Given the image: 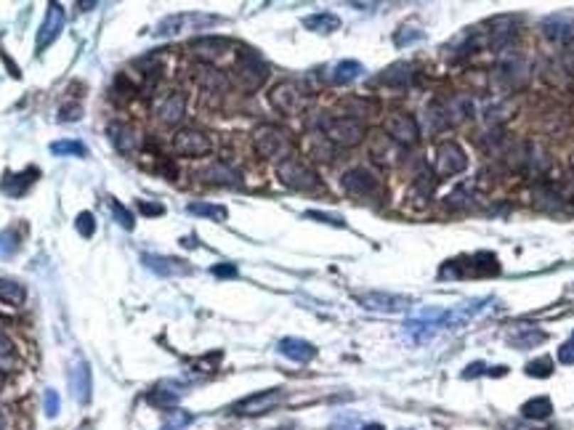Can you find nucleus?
I'll use <instances>...</instances> for the list:
<instances>
[{"label":"nucleus","instance_id":"obj_14","mask_svg":"<svg viewBox=\"0 0 574 430\" xmlns=\"http://www.w3.org/2000/svg\"><path fill=\"white\" fill-rule=\"evenodd\" d=\"M232 48V41H226L221 35H202L189 43L191 56H197L200 64H211V61L221 59L226 50Z\"/></svg>","mask_w":574,"mask_h":430},{"label":"nucleus","instance_id":"obj_17","mask_svg":"<svg viewBox=\"0 0 574 430\" xmlns=\"http://www.w3.org/2000/svg\"><path fill=\"white\" fill-rule=\"evenodd\" d=\"M154 114H157V120L162 125H179L184 120V114H186V99H184V93L179 90H173L168 96H162L157 101V107H154Z\"/></svg>","mask_w":574,"mask_h":430},{"label":"nucleus","instance_id":"obj_57","mask_svg":"<svg viewBox=\"0 0 574 430\" xmlns=\"http://www.w3.org/2000/svg\"><path fill=\"white\" fill-rule=\"evenodd\" d=\"M0 430H6V414H3V409H0Z\"/></svg>","mask_w":574,"mask_h":430},{"label":"nucleus","instance_id":"obj_45","mask_svg":"<svg viewBox=\"0 0 574 430\" xmlns=\"http://www.w3.org/2000/svg\"><path fill=\"white\" fill-rule=\"evenodd\" d=\"M75 229L80 231V237H93V231H96V220H93V215L88 210L80 213L78 215V220H75Z\"/></svg>","mask_w":574,"mask_h":430},{"label":"nucleus","instance_id":"obj_42","mask_svg":"<svg viewBox=\"0 0 574 430\" xmlns=\"http://www.w3.org/2000/svg\"><path fill=\"white\" fill-rule=\"evenodd\" d=\"M38 171H27V173H19V176H9V178L3 181V189L9 191V194H24L27 186H30L32 181H35Z\"/></svg>","mask_w":574,"mask_h":430},{"label":"nucleus","instance_id":"obj_20","mask_svg":"<svg viewBox=\"0 0 574 430\" xmlns=\"http://www.w3.org/2000/svg\"><path fill=\"white\" fill-rule=\"evenodd\" d=\"M216 16H200V14H179V16H168V19L160 21V27H157V35L160 38H173V35H179L184 32L186 27H197V24H216Z\"/></svg>","mask_w":574,"mask_h":430},{"label":"nucleus","instance_id":"obj_21","mask_svg":"<svg viewBox=\"0 0 574 430\" xmlns=\"http://www.w3.org/2000/svg\"><path fill=\"white\" fill-rule=\"evenodd\" d=\"M197 176H200L205 183H216V186H237V183H240V171H234L232 165L223 160L208 162Z\"/></svg>","mask_w":574,"mask_h":430},{"label":"nucleus","instance_id":"obj_26","mask_svg":"<svg viewBox=\"0 0 574 430\" xmlns=\"http://www.w3.org/2000/svg\"><path fill=\"white\" fill-rule=\"evenodd\" d=\"M184 385L176 380H165L160 382L157 388L149 393V401L152 404H157V407H168V409H173V404H179V401L184 399Z\"/></svg>","mask_w":574,"mask_h":430},{"label":"nucleus","instance_id":"obj_4","mask_svg":"<svg viewBox=\"0 0 574 430\" xmlns=\"http://www.w3.org/2000/svg\"><path fill=\"white\" fill-rule=\"evenodd\" d=\"M324 139L330 141L333 146H343V149H351L359 146L367 136L362 120H351V117H330L324 120Z\"/></svg>","mask_w":574,"mask_h":430},{"label":"nucleus","instance_id":"obj_56","mask_svg":"<svg viewBox=\"0 0 574 430\" xmlns=\"http://www.w3.org/2000/svg\"><path fill=\"white\" fill-rule=\"evenodd\" d=\"M362 430H386L383 425H375V422H370V425H362Z\"/></svg>","mask_w":574,"mask_h":430},{"label":"nucleus","instance_id":"obj_43","mask_svg":"<svg viewBox=\"0 0 574 430\" xmlns=\"http://www.w3.org/2000/svg\"><path fill=\"white\" fill-rule=\"evenodd\" d=\"M80 117H83L80 101H70V99L61 101V107H59V120L61 122H75V120H80Z\"/></svg>","mask_w":574,"mask_h":430},{"label":"nucleus","instance_id":"obj_29","mask_svg":"<svg viewBox=\"0 0 574 430\" xmlns=\"http://www.w3.org/2000/svg\"><path fill=\"white\" fill-rule=\"evenodd\" d=\"M415 77V67L413 64H393L388 70L381 75V82L383 85H391V88H407Z\"/></svg>","mask_w":574,"mask_h":430},{"label":"nucleus","instance_id":"obj_24","mask_svg":"<svg viewBox=\"0 0 574 430\" xmlns=\"http://www.w3.org/2000/svg\"><path fill=\"white\" fill-rule=\"evenodd\" d=\"M277 348H280L282 356H287L290 361H298V364H309L317 356V348L309 340H301V338H282Z\"/></svg>","mask_w":574,"mask_h":430},{"label":"nucleus","instance_id":"obj_30","mask_svg":"<svg viewBox=\"0 0 574 430\" xmlns=\"http://www.w3.org/2000/svg\"><path fill=\"white\" fill-rule=\"evenodd\" d=\"M450 114H447V104L444 101H433L425 107V128L428 133H439V130L450 128Z\"/></svg>","mask_w":574,"mask_h":430},{"label":"nucleus","instance_id":"obj_2","mask_svg":"<svg viewBox=\"0 0 574 430\" xmlns=\"http://www.w3.org/2000/svg\"><path fill=\"white\" fill-rule=\"evenodd\" d=\"M232 77L242 90L253 93V90H258L263 82L269 80V67H266V61H263L255 50L245 48L240 50V56L234 61Z\"/></svg>","mask_w":574,"mask_h":430},{"label":"nucleus","instance_id":"obj_16","mask_svg":"<svg viewBox=\"0 0 574 430\" xmlns=\"http://www.w3.org/2000/svg\"><path fill=\"white\" fill-rule=\"evenodd\" d=\"M70 388L78 404H88L91 401L93 380H91V367H88L85 359H75V364L70 367Z\"/></svg>","mask_w":574,"mask_h":430},{"label":"nucleus","instance_id":"obj_49","mask_svg":"<svg viewBox=\"0 0 574 430\" xmlns=\"http://www.w3.org/2000/svg\"><path fill=\"white\" fill-rule=\"evenodd\" d=\"M423 38V32L420 30H413V27H402V30L396 32V45H404V43H413V41H420Z\"/></svg>","mask_w":574,"mask_h":430},{"label":"nucleus","instance_id":"obj_32","mask_svg":"<svg viewBox=\"0 0 574 430\" xmlns=\"http://www.w3.org/2000/svg\"><path fill=\"white\" fill-rule=\"evenodd\" d=\"M303 27L312 32H319V35H330V32H335L338 27H341V19L335 16V14H312V16H306L303 19Z\"/></svg>","mask_w":574,"mask_h":430},{"label":"nucleus","instance_id":"obj_6","mask_svg":"<svg viewBox=\"0 0 574 430\" xmlns=\"http://www.w3.org/2000/svg\"><path fill=\"white\" fill-rule=\"evenodd\" d=\"M447 324H452V321H450V311L425 308V311H420L418 316L407 319L404 332H407L413 340L423 343V340H428V338H433V335L442 330V327H447Z\"/></svg>","mask_w":574,"mask_h":430},{"label":"nucleus","instance_id":"obj_18","mask_svg":"<svg viewBox=\"0 0 574 430\" xmlns=\"http://www.w3.org/2000/svg\"><path fill=\"white\" fill-rule=\"evenodd\" d=\"M142 263L149 271H154L157 276H186V274H191L189 263L171 258V255H152V252H147V255H142Z\"/></svg>","mask_w":574,"mask_h":430},{"label":"nucleus","instance_id":"obj_39","mask_svg":"<svg viewBox=\"0 0 574 430\" xmlns=\"http://www.w3.org/2000/svg\"><path fill=\"white\" fill-rule=\"evenodd\" d=\"M24 287L14 279H0V303L6 306H21L24 303Z\"/></svg>","mask_w":574,"mask_h":430},{"label":"nucleus","instance_id":"obj_12","mask_svg":"<svg viewBox=\"0 0 574 430\" xmlns=\"http://www.w3.org/2000/svg\"><path fill=\"white\" fill-rule=\"evenodd\" d=\"M514 157H516V168L529 173V176H543V173L548 171V165H551L548 151H545L540 144H521V146L516 149Z\"/></svg>","mask_w":574,"mask_h":430},{"label":"nucleus","instance_id":"obj_13","mask_svg":"<svg viewBox=\"0 0 574 430\" xmlns=\"http://www.w3.org/2000/svg\"><path fill=\"white\" fill-rule=\"evenodd\" d=\"M356 303L367 311H381V313H396L410 306V298L393 295V292H362L356 295Z\"/></svg>","mask_w":574,"mask_h":430},{"label":"nucleus","instance_id":"obj_53","mask_svg":"<svg viewBox=\"0 0 574 430\" xmlns=\"http://www.w3.org/2000/svg\"><path fill=\"white\" fill-rule=\"evenodd\" d=\"M139 210H142L144 215H162V213H165V208H162V205H157V202L142 200V202H139Z\"/></svg>","mask_w":574,"mask_h":430},{"label":"nucleus","instance_id":"obj_27","mask_svg":"<svg viewBox=\"0 0 574 430\" xmlns=\"http://www.w3.org/2000/svg\"><path fill=\"white\" fill-rule=\"evenodd\" d=\"M543 32L548 41L561 43V45H569L572 43V21L566 16H548L543 21Z\"/></svg>","mask_w":574,"mask_h":430},{"label":"nucleus","instance_id":"obj_15","mask_svg":"<svg viewBox=\"0 0 574 430\" xmlns=\"http://www.w3.org/2000/svg\"><path fill=\"white\" fill-rule=\"evenodd\" d=\"M61 27H64V9H61L59 3H51L48 14H46V19H43L41 30H38V41H35V48H38V53H41V50H46L51 43L59 38Z\"/></svg>","mask_w":574,"mask_h":430},{"label":"nucleus","instance_id":"obj_28","mask_svg":"<svg viewBox=\"0 0 574 430\" xmlns=\"http://www.w3.org/2000/svg\"><path fill=\"white\" fill-rule=\"evenodd\" d=\"M194 80L200 82L205 90H211V93L226 90V77H223L218 70H213L211 64H197V67H194Z\"/></svg>","mask_w":574,"mask_h":430},{"label":"nucleus","instance_id":"obj_58","mask_svg":"<svg viewBox=\"0 0 574 430\" xmlns=\"http://www.w3.org/2000/svg\"><path fill=\"white\" fill-rule=\"evenodd\" d=\"M0 388H3V372H0Z\"/></svg>","mask_w":574,"mask_h":430},{"label":"nucleus","instance_id":"obj_25","mask_svg":"<svg viewBox=\"0 0 574 430\" xmlns=\"http://www.w3.org/2000/svg\"><path fill=\"white\" fill-rule=\"evenodd\" d=\"M516 35H519V30L514 27V21L497 19L492 24V32H489V48H492L494 53H503V50H508L514 45Z\"/></svg>","mask_w":574,"mask_h":430},{"label":"nucleus","instance_id":"obj_47","mask_svg":"<svg viewBox=\"0 0 574 430\" xmlns=\"http://www.w3.org/2000/svg\"><path fill=\"white\" fill-rule=\"evenodd\" d=\"M112 215H115V220H117V223H120L122 229H128L131 231L133 226H136V223H133V215L128 210H125V208H122V205H117V202H112Z\"/></svg>","mask_w":574,"mask_h":430},{"label":"nucleus","instance_id":"obj_1","mask_svg":"<svg viewBox=\"0 0 574 430\" xmlns=\"http://www.w3.org/2000/svg\"><path fill=\"white\" fill-rule=\"evenodd\" d=\"M253 146L258 151V157L263 160H277V165L287 160L292 151L290 136L277 125H258L253 133Z\"/></svg>","mask_w":574,"mask_h":430},{"label":"nucleus","instance_id":"obj_35","mask_svg":"<svg viewBox=\"0 0 574 430\" xmlns=\"http://www.w3.org/2000/svg\"><path fill=\"white\" fill-rule=\"evenodd\" d=\"M16 370V345L11 340V335L6 330H0V372H14Z\"/></svg>","mask_w":574,"mask_h":430},{"label":"nucleus","instance_id":"obj_44","mask_svg":"<svg viewBox=\"0 0 574 430\" xmlns=\"http://www.w3.org/2000/svg\"><path fill=\"white\" fill-rule=\"evenodd\" d=\"M551 372H553V361L543 356V359H534L526 364V375L529 377H551Z\"/></svg>","mask_w":574,"mask_h":430},{"label":"nucleus","instance_id":"obj_41","mask_svg":"<svg viewBox=\"0 0 574 430\" xmlns=\"http://www.w3.org/2000/svg\"><path fill=\"white\" fill-rule=\"evenodd\" d=\"M191 417L189 412H184V409H168L165 412V420H162V428L160 430H184V428H189L191 425Z\"/></svg>","mask_w":574,"mask_h":430},{"label":"nucleus","instance_id":"obj_19","mask_svg":"<svg viewBox=\"0 0 574 430\" xmlns=\"http://www.w3.org/2000/svg\"><path fill=\"white\" fill-rule=\"evenodd\" d=\"M497 75H500V82L508 90H519L524 88L526 80H529V67H526V61L521 56H511V59H505L500 64Z\"/></svg>","mask_w":574,"mask_h":430},{"label":"nucleus","instance_id":"obj_7","mask_svg":"<svg viewBox=\"0 0 574 430\" xmlns=\"http://www.w3.org/2000/svg\"><path fill=\"white\" fill-rule=\"evenodd\" d=\"M386 136L393 141V144H399V146H413L415 141L420 139V125L415 120L413 114H407V112H391L388 117H386Z\"/></svg>","mask_w":574,"mask_h":430},{"label":"nucleus","instance_id":"obj_34","mask_svg":"<svg viewBox=\"0 0 574 430\" xmlns=\"http://www.w3.org/2000/svg\"><path fill=\"white\" fill-rule=\"evenodd\" d=\"M341 117H351V120H359V117H367L375 112V104L367 99H356V96H349V99L341 101Z\"/></svg>","mask_w":574,"mask_h":430},{"label":"nucleus","instance_id":"obj_31","mask_svg":"<svg viewBox=\"0 0 574 430\" xmlns=\"http://www.w3.org/2000/svg\"><path fill=\"white\" fill-rule=\"evenodd\" d=\"M362 75H364V67L359 64V61L346 59V61H341V64H335V70H333V75H330V80H333L335 85H349V82L359 80Z\"/></svg>","mask_w":574,"mask_h":430},{"label":"nucleus","instance_id":"obj_10","mask_svg":"<svg viewBox=\"0 0 574 430\" xmlns=\"http://www.w3.org/2000/svg\"><path fill=\"white\" fill-rule=\"evenodd\" d=\"M468 168V157H465L463 146L457 141H442L436 146V173L444 178H452L457 173Z\"/></svg>","mask_w":574,"mask_h":430},{"label":"nucleus","instance_id":"obj_38","mask_svg":"<svg viewBox=\"0 0 574 430\" xmlns=\"http://www.w3.org/2000/svg\"><path fill=\"white\" fill-rule=\"evenodd\" d=\"M471 271H474L476 276H492L500 271V263H497V255L492 252H476L474 258H471Z\"/></svg>","mask_w":574,"mask_h":430},{"label":"nucleus","instance_id":"obj_5","mask_svg":"<svg viewBox=\"0 0 574 430\" xmlns=\"http://www.w3.org/2000/svg\"><path fill=\"white\" fill-rule=\"evenodd\" d=\"M269 101H272V107L277 112H282V114H287V117H295V114H301V112L306 109L309 96H306V90H303L298 82L282 80L272 88Z\"/></svg>","mask_w":574,"mask_h":430},{"label":"nucleus","instance_id":"obj_11","mask_svg":"<svg viewBox=\"0 0 574 430\" xmlns=\"http://www.w3.org/2000/svg\"><path fill=\"white\" fill-rule=\"evenodd\" d=\"M341 186L351 197H359V200H370L375 197L378 191H381V183H378V176L373 171H367V168H351V171L343 173L341 178Z\"/></svg>","mask_w":574,"mask_h":430},{"label":"nucleus","instance_id":"obj_9","mask_svg":"<svg viewBox=\"0 0 574 430\" xmlns=\"http://www.w3.org/2000/svg\"><path fill=\"white\" fill-rule=\"evenodd\" d=\"M211 136L197 128H184L173 136V151L179 157H205V154H211Z\"/></svg>","mask_w":574,"mask_h":430},{"label":"nucleus","instance_id":"obj_54","mask_svg":"<svg viewBox=\"0 0 574 430\" xmlns=\"http://www.w3.org/2000/svg\"><path fill=\"white\" fill-rule=\"evenodd\" d=\"M330 430H362V425H356L354 420H341V422H335Z\"/></svg>","mask_w":574,"mask_h":430},{"label":"nucleus","instance_id":"obj_55","mask_svg":"<svg viewBox=\"0 0 574 430\" xmlns=\"http://www.w3.org/2000/svg\"><path fill=\"white\" fill-rule=\"evenodd\" d=\"M482 370H484V364H482V361H476V364H471V367H468V372H465L463 377H476V375H482Z\"/></svg>","mask_w":574,"mask_h":430},{"label":"nucleus","instance_id":"obj_3","mask_svg":"<svg viewBox=\"0 0 574 430\" xmlns=\"http://www.w3.org/2000/svg\"><path fill=\"white\" fill-rule=\"evenodd\" d=\"M277 178L282 181L287 189L292 191H319L322 189V181H319V176L306 165L303 160H298V157H287V160H282L280 165H277Z\"/></svg>","mask_w":574,"mask_h":430},{"label":"nucleus","instance_id":"obj_23","mask_svg":"<svg viewBox=\"0 0 574 430\" xmlns=\"http://www.w3.org/2000/svg\"><path fill=\"white\" fill-rule=\"evenodd\" d=\"M107 133H110V141L115 144V149L120 151V154H133V151L139 149V136H136V130L128 122H112Z\"/></svg>","mask_w":574,"mask_h":430},{"label":"nucleus","instance_id":"obj_40","mask_svg":"<svg viewBox=\"0 0 574 430\" xmlns=\"http://www.w3.org/2000/svg\"><path fill=\"white\" fill-rule=\"evenodd\" d=\"M51 151L59 154V157H85V154H88L85 144H80V141H70V139L51 144Z\"/></svg>","mask_w":574,"mask_h":430},{"label":"nucleus","instance_id":"obj_46","mask_svg":"<svg viewBox=\"0 0 574 430\" xmlns=\"http://www.w3.org/2000/svg\"><path fill=\"white\" fill-rule=\"evenodd\" d=\"M306 218L319 220V223H327V226H338V229H343V226H346V220H343L341 215H330V213H319V210H309V213H306Z\"/></svg>","mask_w":574,"mask_h":430},{"label":"nucleus","instance_id":"obj_51","mask_svg":"<svg viewBox=\"0 0 574 430\" xmlns=\"http://www.w3.org/2000/svg\"><path fill=\"white\" fill-rule=\"evenodd\" d=\"M59 407H61V401L59 396H56V390H46V414H48V417H56V414H59Z\"/></svg>","mask_w":574,"mask_h":430},{"label":"nucleus","instance_id":"obj_36","mask_svg":"<svg viewBox=\"0 0 574 430\" xmlns=\"http://www.w3.org/2000/svg\"><path fill=\"white\" fill-rule=\"evenodd\" d=\"M186 210H189L191 215L216 220V223H223V220L229 218V210H226L223 205H211V202H191Z\"/></svg>","mask_w":574,"mask_h":430},{"label":"nucleus","instance_id":"obj_48","mask_svg":"<svg viewBox=\"0 0 574 430\" xmlns=\"http://www.w3.org/2000/svg\"><path fill=\"white\" fill-rule=\"evenodd\" d=\"M19 247V240L14 231H3L0 234V255H11V252Z\"/></svg>","mask_w":574,"mask_h":430},{"label":"nucleus","instance_id":"obj_8","mask_svg":"<svg viewBox=\"0 0 574 430\" xmlns=\"http://www.w3.org/2000/svg\"><path fill=\"white\" fill-rule=\"evenodd\" d=\"M285 401V388H269V390H258L248 399H242L240 404H234L232 412L242 414V417H255V414H266L274 407H280Z\"/></svg>","mask_w":574,"mask_h":430},{"label":"nucleus","instance_id":"obj_52","mask_svg":"<svg viewBox=\"0 0 574 430\" xmlns=\"http://www.w3.org/2000/svg\"><path fill=\"white\" fill-rule=\"evenodd\" d=\"M213 276H218V279H232V276H237V266H234V263H218V266H213Z\"/></svg>","mask_w":574,"mask_h":430},{"label":"nucleus","instance_id":"obj_33","mask_svg":"<svg viewBox=\"0 0 574 430\" xmlns=\"http://www.w3.org/2000/svg\"><path fill=\"white\" fill-rule=\"evenodd\" d=\"M306 151H309V157L322 162H330L335 157V146L324 136H319V133H314V136L306 139Z\"/></svg>","mask_w":574,"mask_h":430},{"label":"nucleus","instance_id":"obj_50","mask_svg":"<svg viewBox=\"0 0 574 430\" xmlns=\"http://www.w3.org/2000/svg\"><path fill=\"white\" fill-rule=\"evenodd\" d=\"M558 361L566 364V367H572L574 364V335H572V340H566L564 345L558 348Z\"/></svg>","mask_w":574,"mask_h":430},{"label":"nucleus","instance_id":"obj_22","mask_svg":"<svg viewBox=\"0 0 574 430\" xmlns=\"http://www.w3.org/2000/svg\"><path fill=\"white\" fill-rule=\"evenodd\" d=\"M545 338H548V335H545L543 330L532 327V324H514V327L508 330V343H511L514 348H519V350L534 348V345L545 343Z\"/></svg>","mask_w":574,"mask_h":430},{"label":"nucleus","instance_id":"obj_37","mask_svg":"<svg viewBox=\"0 0 574 430\" xmlns=\"http://www.w3.org/2000/svg\"><path fill=\"white\" fill-rule=\"evenodd\" d=\"M526 420H548L551 417V412H553V404L551 399H545V396H537V399H529L521 407Z\"/></svg>","mask_w":574,"mask_h":430}]
</instances>
